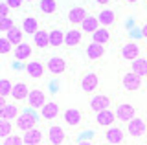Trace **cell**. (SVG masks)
I'll return each mask as SVG.
<instances>
[{
	"instance_id": "obj_27",
	"label": "cell",
	"mask_w": 147,
	"mask_h": 145,
	"mask_svg": "<svg viewBox=\"0 0 147 145\" xmlns=\"http://www.w3.org/2000/svg\"><path fill=\"white\" fill-rule=\"evenodd\" d=\"M22 30H24L26 33H30V35H35L37 31H39V22H37V19L26 17V19L22 20Z\"/></svg>"
},
{
	"instance_id": "obj_20",
	"label": "cell",
	"mask_w": 147,
	"mask_h": 145,
	"mask_svg": "<svg viewBox=\"0 0 147 145\" xmlns=\"http://www.w3.org/2000/svg\"><path fill=\"white\" fill-rule=\"evenodd\" d=\"M31 53H33V50H31L30 44H26V42L17 44V48H15V59L24 61V59H30L31 57Z\"/></svg>"
},
{
	"instance_id": "obj_23",
	"label": "cell",
	"mask_w": 147,
	"mask_h": 145,
	"mask_svg": "<svg viewBox=\"0 0 147 145\" xmlns=\"http://www.w3.org/2000/svg\"><path fill=\"white\" fill-rule=\"evenodd\" d=\"M26 70H28V74H30V77H33V79H40L44 75V66L40 64L39 61H31Z\"/></svg>"
},
{
	"instance_id": "obj_19",
	"label": "cell",
	"mask_w": 147,
	"mask_h": 145,
	"mask_svg": "<svg viewBox=\"0 0 147 145\" xmlns=\"http://www.w3.org/2000/svg\"><path fill=\"white\" fill-rule=\"evenodd\" d=\"M28 94H30V88H28L26 83H17L13 85V90H11V97L20 101V99H28Z\"/></svg>"
},
{
	"instance_id": "obj_28",
	"label": "cell",
	"mask_w": 147,
	"mask_h": 145,
	"mask_svg": "<svg viewBox=\"0 0 147 145\" xmlns=\"http://www.w3.org/2000/svg\"><path fill=\"white\" fill-rule=\"evenodd\" d=\"M98 20H99V24L101 26H112L114 24V20H116V15H114V11H110V9H103L99 13V17H98Z\"/></svg>"
},
{
	"instance_id": "obj_2",
	"label": "cell",
	"mask_w": 147,
	"mask_h": 145,
	"mask_svg": "<svg viewBox=\"0 0 147 145\" xmlns=\"http://www.w3.org/2000/svg\"><path fill=\"white\" fill-rule=\"evenodd\" d=\"M64 140H66V132H64L63 127H59V125L50 127V130H48V142H50V145H63Z\"/></svg>"
},
{
	"instance_id": "obj_18",
	"label": "cell",
	"mask_w": 147,
	"mask_h": 145,
	"mask_svg": "<svg viewBox=\"0 0 147 145\" xmlns=\"http://www.w3.org/2000/svg\"><path fill=\"white\" fill-rule=\"evenodd\" d=\"M18 116H20V110H18V107L13 105V103H7L4 108H0V117H2V119L13 121V119H17Z\"/></svg>"
},
{
	"instance_id": "obj_34",
	"label": "cell",
	"mask_w": 147,
	"mask_h": 145,
	"mask_svg": "<svg viewBox=\"0 0 147 145\" xmlns=\"http://www.w3.org/2000/svg\"><path fill=\"white\" fill-rule=\"evenodd\" d=\"M4 145H24V138L18 134H9L7 138H4Z\"/></svg>"
},
{
	"instance_id": "obj_3",
	"label": "cell",
	"mask_w": 147,
	"mask_h": 145,
	"mask_svg": "<svg viewBox=\"0 0 147 145\" xmlns=\"http://www.w3.org/2000/svg\"><path fill=\"white\" fill-rule=\"evenodd\" d=\"M98 85H99V79H98V75L92 74V72H88V74H85L81 77V90L85 94L94 92V90L98 88Z\"/></svg>"
},
{
	"instance_id": "obj_26",
	"label": "cell",
	"mask_w": 147,
	"mask_h": 145,
	"mask_svg": "<svg viewBox=\"0 0 147 145\" xmlns=\"http://www.w3.org/2000/svg\"><path fill=\"white\" fill-rule=\"evenodd\" d=\"M132 72L138 74L140 77H147V59H134L132 61Z\"/></svg>"
},
{
	"instance_id": "obj_6",
	"label": "cell",
	"mask_w": 147,
	"mask_h": 145,
	"mask_svg": "<svg viewBox=\"0 0 147 145\" xmlns=\"http://www.w3.org/2000/svg\"><path fill=\"white\" fill-rule=\"evenodd\" d=\"M44 103H46V94L42 90L35 88V90H31V92L28 94V105L31 108H42Z\"/></svg>"
},
{
	"instance_id": "obj_45",
	"label": "cell",
	"mask_w": 147,
	"mask_h": 145,
	"mask_svg": "<svg viewBox=\"0 0 147 145\" xmlns=\"http://www.w3.org/2000/svg\"><path fill=\"white\" fill-rule=\"evenodd\" d=\"M145 145H147V143H145Z\"/></svg>"
},
{
	"instance_id": "obj_15",
	"label": "cell",
	"mask_w": 147,
	"mask_h": 145,
	"mask_svg": "<svg viewBox=\"0 0 147 145\" xmlns=\"http://www.w3.org/2000/svg\"><path fill=\"white\" fill-rule=\"evenodd\" d=\"M105 55V46L103 44H98V42H90L88 48H86V57L90 61H98Z\"/></svg>"
},
{
	"instance_id": "obj_8",
	"label": "cell",
	"mask_w": 147,
	"mask_h": 145,
	"mask_svg": "<svg viewBox=\"0 0 147 145\" xmlns=\"http://www.w3.org/2000/svg\"><path fill=\"white\" fill-rule=\"evenodd\" d=\"M96 121H98V125L101 127H112V123L116 121V112L109 110V108H105V110L98 112V116H96Z\"/></svg>"
},
{
	"instance_id": "obj_32",
	"label": "cell",
	"mask_w": 147,
	"mask_h": 145,
	"mask_svg": "<svg viewBox=\"0 0 147 145\" xmlns=\"http://www.w3.org/2000/svg\"><path fill=\"white\" fill-rule=\"evenodd\" d=\"M13 132V125L9 119H2L0 117V138H7Z\"/></svg>"
},
{
	"instance_id": "obj_24",
	"label": "cell",
	"mask_w": 147,
	"mask_h": 145,
	"mask_svg": "<svg viewBox=\"0 0 147 145\" xmlns=\"http://www.w3.org/2000/svg\"><path fill=\"white\" fill-rule=\"evenodd\" d=\"M99 20H98V17H92V15H88V17H86V19L85 20H83L81 22V28L83 30H85L86 31V33H94V31L96 30H98L99 28Z\"/></svg>"
},
{
	"instance_id": "obj_17",
	"label": "cell",
	"mask_w": 147,
	"mask_h": 145,
	"mask_svg": "<svg viewBox=\"0 0 147 145\" xmlns=\"http://www.w3.org/2000/svg\"><path fill=\"white\" fill-rule=\"evenodd\" d=\"M140 55V46L136 42H127L125 46L121 48V57L123 59H129V61H134Z\"/></svg>"
},
{
	"instance_id": "obj_11",
	"label": "cell",
	"mask_w": 147,
	"mask_h": 145,
	"mask_svg": "<svg viewBox=\"0 0 147 145\" xmlns=\"http://www.w3.org/2000/svg\"><path fill=\"white\" fill-rule=\"evenodd\" d=\"M86 17H88V13H86V9H85V7H81V6L72 7L70 13H68V20H70L74 26H76V24H81Z\"/></svg>"
},
{
	"instance_id": "obj_4",
	"label": "cell",
	"mask_w": 147,
	"mask_h": 145,
	"mask_svg": "<svg viewBox=\"0 0 147 145\" xmlns=\"http://www.w3.org/2000/svg\"><path fill=\"white\" fill-rule=\"evenodd\" d=\"M121 83H123V88L125 90H140L142 88V77L138 74H134V72H129V74L123 75V79H121Z\"/></svg>"
},
{
	"instance_id": "obj_43",
	"label": "cell",
	"mask_w": 147,
	"mask_h": 145,
	"mask_svg": "<svg viewBox=\"0 0 147 145\" xmlns=\"http://www.w3.org/2000/svg\"><path fill=\"white\" fill-rule=\"evenodd\" d=\"M125 2H129V4H134V2H138V0H125Z\"/></svg>"
},
{
	"instance_id": "obj_33",
	"label": "cell",
	"mask_w": 147,
	"mask_h": 145,
	"mask_svg": "<svg viewBox=\"0 0 147 145\" xmlns=\"http://www.w3.org/2000/svg\"><path fill=\"white\" fill-rule=\"evenodd\" d=\"M13 85L9 79H0V96H11Z\"/></svg>"
},
{
	"instance_id": "obj_29",
	"label": "cell",
	"mask_w": 147,
	"mask_h": 145,
	"mask_svg": "<svg viewBox=\"0 0 147 145\" xmlns=\"http://www.w3.org/2000/svg\"><path fill=\"white\" fill-rule=\"evenodd\" d=\"M6 37L11 40L13 44H20L22 42V39H24V30H20V28H17V26H13L9 31H6Z\"/></svg>"
},
{
	"instance_id": "obj_5",
	"label": "cell",
	"mask_w": 147,
	"mask_h": 145,
	"mask_svg": "<svg viewBox=\"0 0 147 145\" xmlns=\"http://www.w3.org/2000/svg\"><path fill=\"white\" fill-rule=\"evenodd\" d=\"M136 110L132 105H129V103H121V105L116 107V117L119 121H125V123H129V121L134 117Z\"/></svg>"
},
{
	"instance_id": "obj_36",
	"label": "cell",
	"mask_w": 147,
	"mask_h": 145,
	"mask_svg": "<svg viewBox=\"0 0 147 145\" xmlns=\"http://www.w3.org/2000/svg\"><path fill=\"white\" fill-rule=\"evenodd\" d=\"M13 26H15L13 19H9V17H2L0 19V31H9Z\"/></svg>"
},
{
	"instance_id": "obj_13",
	"label": "cell",
	"mask_w": 147,
	"mask_h": 145,
	"mask_svg": "<svg viewBox=\"0 0 147 145\" xmlns=\"http://www.w3.org/2000/svg\"><path fill=\"white\" fill-rule=\"evenodd\" d=\"M105 138L110 145H118L123 142V130L119 127H109L107 132H105Z\"/></svg>"
},
{
	"instance_id": "obj_10",
	"label": "cell",
	"mask_w": 147,
	"mask_h": 145,
	"mask_svg": "<svg viewBox=\"0 0 147 145\" xmlns=\"http://www.w3.org/2000/svg\"><path fill=\"white\" fill-rule=\"evenodd\" d=\"M48 70L52 72V74L55 75H59V74H64V70H66V62H64V59L63 57H50V61H48Z\"/></svg>"
},
{
	"instance_id": "obj_12",
	"label": "cell",
	"mask_w": 147,
	"mask_h": 145,
	"mask_svg": "<svg viewBox=\"0 0 147 145\" xmlns=\"http://www.w3.org/2000/svg\"><path fill=\"white\" fill-rule=\"evenodd\" d=\"M59 103H55V101H48V103H44V107L40 108V114H42L44 119H53V117H57L59 116Z\"/></svg>"
},
{
	"instance_id": "obj_7",
	"label": "cell",
	"mask_w": 147,
	"mask_h": 145,
	"mask_svg": "<svg viewBox=\"0 0 147 145\" xmlns=\"http://www.w3.org/2000/svg\"><path fill=\"white\" fill-rule=\"evenodd\" d=\"M127 129H129V134H131L132 138H140V136H144V132H145V121L142 119V117H132L127 123Z\"/></svg>"
},
{
	"instance_id": "obj_31",
	"label": "cell",
	"mask_w": 147,
	"mask_h": 145,
	"mask_svg": "<svg viewBox=\"0 0 147 145\" xmlns=\"http://www.w3.org/2000/svg\"><path fill=\"white\" fill-rule=\"evenodd\" d=\"M39 9L42 13H55L57 2L55 0H39Z\"/></svg>"
},
{
	"instance_id": "obj_38",
	"label": "cell",
	"mask_w": 147,
	"mask_h": 145,
	"mask_svg": "<svg viewBox=\"0 0 147 145\" xmlns=\"http://www.w3.org/2000/svg\"><path fill=\"white\" fill-rule=\"evenodd\" d=\"M7 2V6L11 7V9H18V7L22 6V2H24V0H6Z\"/></svg>"
},
{
	"instance_id": "obj_30",
	"label": "cell",
	"mask_w": 147,
	"mask_h": 145,
	"mask_svg": "<svg viewBox=\"0 0 147 145\" xmlns=\"http://www.w3.org/2000/svg\"><path fill=\"white\" fill-rule=\"evenodd\" d=\"M64 44V33L61 30H52L50 31V46H61Z\"/></svg>"
},
{
	"instance_id": "obj_22",
	"label": "cell",
	"mask_w": 147,
	"mask_h": 145,
	"mask_svg": "<svg viewBox=\"0 0 147 145\" xmlns=\"http://www.w3.org/2000/svg\"><path fill=\"white\" fill-rule=\"evenodd\" d=\"M109 39H110V33H109V30L105 28V26H101V28H98L92 33V42H98V44H107L109 42Z\"/></svg>"
},
{
	"instance_id": "obj_41",
	"label": "cell",
	"mask_w": 147,
	"mask_h": 145,
	"mask_svg": "<svg viewBox=\"0 0 147 145\" xmlns=\"http://www.w3.org/2000/svg\"><path fill=\"white\" fill-rule=\"evenodd\" d=\"M96 2H98V4H101V6H105V4H109L110 0H96Z\"/></svg>"
},
{
	"instance_id": "obj_35",
	"label": "cell",
	"mask_w": 147,
	"mask_h": 145,
	"mask_svg": "<svg viewBox=\"0 0 147 145\" xmlns=\"http://www.w3.org/2000/svg\"><path fill=\"white\" fill-rule=\"evenodd\" d=\"M13 50V42L9 40L7 37H0V53H9Z\"/></svg>"
},
{
	"instance_id": "obj_37",
	"label": "cell",
	"mask_w": 147,
	"mask_h": 145,
	"mask_svg": "<svg viewBox=\"0 0 147 145\" xmlns=\"http://www.w3.org/2000/svg\"><path fill=\"white\" fill-rule=\"evenodd\" d=\"M9 9H11V7L7 6V2H0V19H2V17H7Z\"/></svg>"
},
{
	"instance_id": "obj_1",
	"label": "cell",
	"mask_w": 147,
	"mask_h": 145,
	"mask_svg": "<svg viewBox=\"0 0 147 145\" xmlns=\"http://www.w3.org/2000/svg\"><path fill=\"white\" fill-rule=\"evenodd\" d=\"M35 127H37V116L33 114V112L26 110V112H22V114L17 117V129L28 132V130L35 129Z\"/></svg>"
},
{
	"instance_id": "obj_21",
	"label": "cell",
	"mask_w": 147,
	"mask_h": 145,
	"mask_svg": "<svg viewBox=\"0 0 147 145\" xmlns=\"http://www.w3.org/2000/svg\"><path fill=\"white\" fill-rule=\"evenodd\" d=\"M81 39H83V33L79 30H70L66 35H64V44L74 48V46H77V44L81 42Z\"/></svg>"
},
{
	"instance_id": "obj_25",
	"label": "cell",
	"mask_w": 147,
	"mask_h": 145,
	"mask_svg": "<svg viewBox=\"0 0 147 145\" xmlns=\"http://www.w3.org/2000/svg\"><path fill=\"white\" fill-rule=\"evenodd\" d=\"M33 44H37L39 48L50 46V33H48L46 30H39V31L33 35Z\"/></svg>"
},
{
	"instance_id": "obj_14",
	"label": "cell",
	"mask_w": 147,
	"mask_h": 145,
	"mask_svg": "<svg viewBox=\"0 0 147 145\" xmlns=\"http://www.w3.org/2000/svg\"><path fill=\"white\" fill-rule=\"evenodd\" d=\"M63 117H64V123L66 125H70V127H77L81 123V112L77 110V108H68V110H64V114H63Z\"/></svg>"
},
{
	"instance_id": "obj_44",
	"label": "cell",
	"mask_w": 147,
	"mask_h": 145,
	"mask_svg": "<svg viewBox=\"0 0 147 145\" xmlns=\"http://www.w3.org/2000/svg\"><path fill=\"white\" fill-rule=\"evenodd\" d=\"M26 2H31V0H26Z\"/></svg>"
},
{
	"instance_id": "obj_39",
	"label": "cell",
	"mask_w": 147,
	"mask_h": 145,
	"mask_svg": "<svg viewBox=\"0 0 147 145\" xmlns=\"http://www.w3.org/2000/svg\"><path fill=\"white\" fill-rule=\"evenodd\" d=\"M7 103H6V96H0V108H4Z\"/></svg>"
},
{
	"instance_id": "obj_9",
	"label": "cell",
	"mask_w": 147,
	"mask_h": 145,
	"mask_svg": "<svg viewBox=\"0 0 147 145\" xmlns=\"http://www.w3.org/2000/svg\"><path fill=\"white\" fill-rule=\"evenodd\" d=\"M110 105V99L107 96H103V94H98V96H94L92 97V101H90V108L98 114V112L101 110H105V108H109Z\"/></svg>"
},
{
	"instance_id": "obj_42",
	"label": "cell",
	"mask_w": 147,
	"mask_h": 145,
	"mask_svg": "<svg viewBox=\"0 0 147 145\" xmlns=\"http://www.w3.org/2000/svg\"><path fill=\"white\" fill-rule=\"evenodd\" d=\"M77 145H92V143H90V142H86V140H83V142H79Z\"/></svg>"
},
{
	"instance_id": "obj_40",
	"label": "cell",
	"mask_w": 147,
	"mask_h": 145,
	"mask_svg": "<svg viewBox=\"0 0 147 145\" xmlns=\"http://www.w3.org/2000/svg\"><path fill=\"white\" fill-rule=\"evenodd\" d=\"M142 33H144V37L147 39V22H145L144 26H142Z\"/></svg>"
},
{
	"instance_id": "obj_16",
	"label": "cell",
	"mask_w": 147,
	"mask_h": 145,
	"mask_svg": "<svg viewBox=\"0 0 147 145\" xmlns=\"http://www.w3.org/2000/svg\"><path fill=\"white\" fill-rule=\"evenodd\" d=\"M22 138H24V145H39L40 142H42V130H39L35 127V129L24 132Z\"/></svg>"
}]
</instances>
